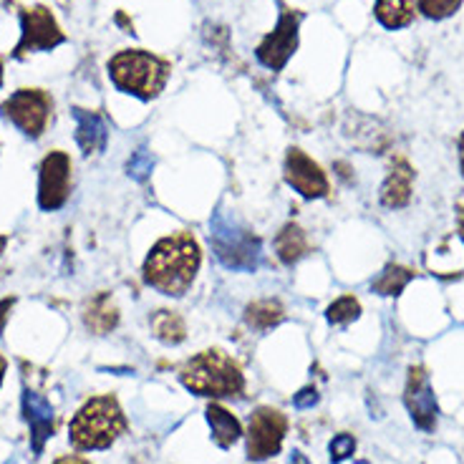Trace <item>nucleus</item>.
Listing matches in <instances>:
<instances>
[{"label":"nucleus","instance_id":"15","mask_svg":"<svg viewBox=\"0 0 464 464\" xmlns=\"http://www.w3.org/2000/svg\"><path fill=\"white\" fill-rule=\"evenodd\" d=\"M411 182H414V169L409 167L406 160L396 157L389 169V177L382 187V205L389 209H399L409 205L411 198Z\"/></svg>","mask_w":464,"mask_h":464},{"label":"nucleus","instance_id":"34","mask_svg":"<svg viewBox=\"0 0 464 464\" xmlns=\"http://www.w3.org/2000/svg\"><path fill=\"white\" fill-rule=\"evenodd\" d=\"M5 243H8V237H5V235H0V253L5 250Z\"/></svg>","mask_w":464,"mask_h":464},{"label":"nucleus","instance_id":"22","mask_svg":"<svg viewBox=\"0 0 464 464\" xmlns=\"http://www.w3.org/2000/svg\"><path fill=\"white\" fill-rule=\"evenodd\" d=\"M283 315L285 314H283V305L278 301H257L253 305H247L245 321L257 331H267V328L278 325L283 321Z\"/></svg>","mask_w":464,"mask_h":464},{"label":"nucleus","instance_id":"26","mask_svg":"<svg viewBox=\"0 0 464 464\" xmlns=\"http://www.w3.org/2000/svg\"><path fill=\"white\" fill-rule=\"evenodd\" d=\"M328 452H331V462L338 464L348 459L351 454L356 452V440L351 434H336L331 444H328Z\"/></svg>","mask_w":464,"mask_h":464},{"label":"nucleus","instance_id":"4","mask_svg":"<svg viewBox=\"0 0 464 464\" xmlns=\"http://www.w3.org/2000/svg\"><path fill=\"white\" fill-rule=\"evenodd\" d=\"M109 76L119 92L150 102L164 89L169 76V63L141 48L119 51L116 56L109 58Z\"/></svg>","mask_w":464,"mask_h":464},{"label":"nucleus","instance_id":"13","mask_svg":"<svg viewBox=\"0 0 464 464\" xmlns=\"http://www.w3.org/2000/svg\"><path fill=\"white\" fill-rule=\"evenodd\" d=\"M24 417L25 421H28V430H31V450H34L35 457H41L46 441L56 434V414H53V406L48 404L46 396L35 394L31 389H25Z\"/></svg>","mask_w":464,"mask_h":464},{"label":"nucleus","instance_id":"24","mask_svg":"<svg viewBox=\"0 0 464 464\" xmlns=\"http://www.w3.org/2000/svg\"><path fill=\"white\" fill-rule=\"evenodd\" d=\"M417 8L431 21H444L462 8V0H419Z\"/></svg>","mask_w":464,"mask_h":464},{"label":"nucleus","instance_id":"33","mask_svg":"<svg viewBox=\"0 0 464 464\" xmlns=\"http://www.w3.org/2000/svg\"><path fill=\"white\" fill-rule=\"evenodd\" d=\"M459 164H462V174H464V134L459 137Z\"/></svg>","mask_w":464,"mask_h":464},{"label":"nucleus","instance_id":"14","mask_svg":"<svg viewBox=\"0 0 464 464\" xmlns=\"http://www.w3.org/2000/svg\"><path fill=\"white\" fill-rule=\"evenodd\" d=\"M73 119H76V144L82 147L83 157L104 151L106 140H109V127H106L104 116L99 111H89V109L76 106Z\"/></svg>","mask_w":464,"mask_h":464},{"label":"nucleus","instance_id":"17","mask_svg":"<svg viewBox=\"0 0 464 464\" xmlns=\"http://www.w3.org/2000/svg\"><path fill=\"white\" fill-rule=\"evenodd\" d=\"M205 417H208L209 430H212V440H215V444H218L220 450H230L232 444L243 437L240 421H237V417L230 414L225 406L209 404L208 411H205Z\"/></svg>","mask_w":464,"mask_h":464},{"label":"nucleus","instance_id":"28","mask_svg":"<svg viewBox=\"0 0 464 464\" xmlns=\"http://www.w3.org/2000/svg\"><path fill=\"white\" fill-rule=\"evenodd\" d=\"M13 305H15V298H3L0 301V334H3V328L8 324V315H11Z\"/></svg>","mask_w":464,"mask_h":464},{"label":"nucleus","instance_id":"1","mask_svg":"<svg viewBox=\"0 0 464 464\" xmlns=\"http://www.w3.org/2000/svg\"><path fill=\"white\" fill-rule=\"evenodd\" d=\"M202 253L189 232L179 230L167 235L150 250L144 260V283L164 295H185L198 278Z\"/></svg>","mask_w":464,"mask_h":464},{"label":"nucleus","instance_id":"18","mask_svg":"<svg viewBox=\"0 0 464 464\" xmlns=\"http://www.w3.org/2000/svg\"><path fill=\"white\" fill-rule=\"evenodd\" d=\"M414 0H376L373 15L376 21L389 28V31H399L414 21Z\"/></svg>","mask_w":464,"mask_h":464},{"label":"nucleus","instance_id":"10","mask_svg":"<svg viewBox=\"0 0 464 464\" xmlns=\"http://www.w3.org/2000/svg\"><path fill=\"white\" fill-rule=\"evenodd\" d=\"M71 195V157L66 151H51L38 169V208L56 212Z\"/></svg>","mask_w":464,"mask_h":464},{"label":"nucleus","instance_id":"30","mask_svg":"<svg viewBox=\"0 0 464 464\" xmlns=\"http://www.w3.org/2000/svg\"><path fill=\"white\" fill-rule=\"evenodd\" d=\"M457 227H459V237H462V243H464V208L459 209V220H457Z\"/></svg>","mask_w":464,"mask_h":464},{"label":"nucleus","instance_id":"16","mask_svg":"<svg viewBox=\"0 0 464 464\" xmlns=\"http://www.w3.org/2000/svg\"><path fill=\"white\" fill-rule=\"evenodd\" d=\"M83 325L92 331L93 336H106L119 325V308L111 301L109 293H99L96 298L86 303L83 308Z\"/></svg>","mask_w":464,"mask_h":464},{"label":"nucleus","instance_id":"6","mask_svg":"<svg viewBox=\"0 0 464 464\" xmlns=\"http://www.w3.org/2000/svg\"><path fill=\"white\" fill-rule=\"evenodd\" d=\"M0 114L25 137L38 140L53 116V99L44 89H18L0 104Z\"/></svg>","mask_w":464,"mask_h":464},{"label":"nucleus","instance_id":"11","mask_svg":"<svg viewBox=\"0 0 464 464\" xmlns=\"http://www.w3.org/2000/svg\"><path fill=\"white\" fill-rule=\"evenodd\" d=\"M404 404L419 430L434 431L440 406H437V396H434V389H431L430 376H427V372H424L421 366H411V369H409Z\"/></svg>","mask_w":464,"mask_h":464},{"label":"nucleus","instance_id":"19","mask_svg":"<svg viewBox=\"0 0 464 464\" xmlns=\"http://www.w3.org/2000/svg\"><path fill=\"white\" fill-rule=\"evenodd\" d=\"M276 253H278V257L285 266L298 263V260L308 253V237H305V232H303L301 225L288 222V225L278 232V237H276Z\"/></svg>","mask_w":464,"mask_h":464},{"label":"nucleus","instance_id":"35","mask_svg":"<svg viewBox=\"0 0 464 464\" xmlns=\"http://www.w3.org/2000/svg\"><path fill=\"white\" fill-rule=\"evenodd\" d=\"M0 86H3V63H0Z\"/></svg>","mask_w":464,"mask_h":464},{"label":"nucleus","instance_id":"7","mask_svg":"<svg viewBox=\"0 0 464 464\" xmlns=\"http://www.w3.org/2000/svg\"><path fill=\"white\" fill-rule=\"evenodd\" d=\"M288 434V419L273 406H257L250 414L247 427V459L263 462L267 457H276Z\"/></svg>","mask_w":464,"mask_h":464},{"label":"nucleus","instance_id":"25","mask_svg":"<svg viewBox=\"0 0 464 464\" xmlns=\"http://www.w3.org/2000/svg\"><path fill=\"white\" fill-rule=\"evenodd\" d=\"M151 169H154V157H151L150 151L140 150L131 154V160H129L127 164V172L131 179H137V182H147Z\"/></svg>","mask_w":464,"mask_h":464},{"label":"nucleus","instance_id":"9","mask_svg":"<svg viewBox=\"0 0 464 464\" xmlns=\"http://www.w3.org/2000/svg\"><path fill=\"white\" fill-rule=\"evenodd\" d=\"M301 21L303 13L283 5L276 31L267 34L266 38L260 41V46H257L256 51L257 61H260L266 69L280 71L288 63V58L293 56L295 48H298V28H301Z\"/></svg>","mask_w":464,"mask_h":464},{"label":"nucleus","instance_id":"5","mask_svg":"<svg viewBox=\"0 0 464 464\" xmlns=\"http://www.w3.org/2000/svg\"><path fill=\"white\" fill-rule=\"evenodd\" d=\"M209 243L222 266L230 270L253 273L263 260V243L260 237L247 230L230 212L218 209L209 220Z\"/></svg>","mask_w":464,"mask_h":464},{"label":"nucleus","instance_id":"27","mask_svg":"<svg viewBox=\"0 0 464 464\" xmlns=\"http://www.w3.org/2000/svg\"><path fill=\"white\" fill-rule=\"evenodd\" d=\"M293 404L298 406V409H311V406L318 404V392H315V386H305L301 389L295 399H293Z\"/></svg>","mask_w":464,"mask_h":464},{"label":"nucleus","instance_id":"29","mask_svg":"<svg viewBox=\"0 0 464 464\" xmlns=\"http://www.w3.org/2000/svg\"><path fill=\"white\" fill-rule=\"evenodd\" d=\"M53 464H92L89 459H83L79 454H66V457H58Z\"/></svg>","mask_w":464,"mask_h":464},{"label":"nucleus","instance_id":"31","mask_svg":"<svg viewBox=\"0 0 464 464\" xmlns=\"http://www.w3.org/2000/svg\"><path fill=\"white\" fill-rule=\"evenodd\" d=\"M290 464H308V462H305V457H303L301 452H293V457H290Z\"/></svg>","mask_w":464,"mask_h":464},{"label":"nucleus","instance_id":"12","mask_svg":"<svg viewBox=\"0 0 464 464\" xmlns=\"http://www.w3.org/2000/svg\"><path fill=\"white\" fill-rule=\"evenodd\" d=\"M285 182L305 199H318L328 195L325 172L298 147H290L285 154Z\"/></svg>","mask_w":464,"mask_h":464},{"label":"nucleus","instance_id":"32","mask_svg":"<svg viewBox=\"0 0 464 464\" xmlns=\"http://www.w3.org/2000/svg\"><path fill=\"white\" fill-rule=\"evenodd\" d=\"M5 369H8V361L0 356V386H3V379H5Z\"/></svg>","mask_w":464,"mask_h":464},{"label":"nucleus","instance_id":"23","mask_svg":"<svg viewBox=\"0 0 464 464\" xmlns=\"http://www.w3.org/2000/svg\"><path fill=\"white\" fill-rule=\"evenodd\" d=\"M361 315V305L359 301L353 298V295H343V298H338L328 305V311H325V318H328V324L334 325H346L351 321H356Z\"/></svg>","mask_w":464,"mask_h":464},{"label":"nucleus","instance_id":"20","mask_svg":"<svg viewBox=\"0 0 464 464\" xmlns=\"http://www.w3.org/2000/svg\"><path fill=\"white\" fill-rule=\"evenodd\" d=\"M151 331L162 343H169V346H177L187 338L185 321H182V315L174 314V311H157L151 315Z\"/></svg>","mask_w":464,"mask_h":464},{"label":"nucleus","instance_id":"8","mask_svg":"<svg viewBox=\"0 0 464 464\" xmlns=\"http://www.w3.org/2000/svg\"><path fill=\"white\" fill-rule=\"evenodd\" d=\"M66 41L56 15L46 5H34L21 11V41L13 51L15 58H25L35 51H53Z\"/></svg>","mask_w":464,"mask_h":464},{"label":"nucleus","instance_id":"2","mask_svg":"<svg viewBox=\"0 0 464 464\" xmlns=\"http://www.w3.org/2000/svg\"><path fill=\"white\" fill-rule=\"evenodd\" d=\"M127 430V417L116 396H93L71 419L69 440L79 452L109 450Z\"/></svg>","mask_w":464,"mask_h":464},{"label":"nucleus","instance_id":"21","mask_svg":"<svg viewBox=\"0 0 464 464\" xmlns=\"http://www.w3.org/2000/svg\"><path fill=\"white\" fill-rule=\"evenodd\" d=\"M411 280H414V273H411L409 267L394 266V263H392V266H386L382 273H379V278L373 280L372 288L373 293H379V295H399Z\"/></svg>","mask_w":464,"mask_h":464},{"label":"nucleus","instance_id":"3","mask_svg":"<svg viewBox=\"0 0 464 464\" xmlns=\"http://www.w3.org/2000/svg\"><path fill=\"white\" fill-rule=\"evenodd\" d=\"M179 382L192 394L209 396V399L243 396L245 392V376L240 366L220 348H208L195 359L187 361L179 372Z\"/></svg>","mask_w":464,"mask_h":464}]
</instances>
